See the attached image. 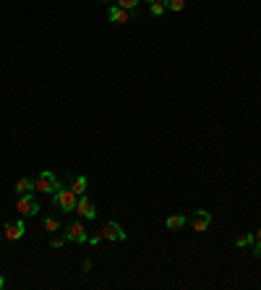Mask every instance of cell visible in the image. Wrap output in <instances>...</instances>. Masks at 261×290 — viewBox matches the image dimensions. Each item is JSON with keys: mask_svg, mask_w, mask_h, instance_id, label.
I'll use <instances>...</instances> for the list:
<instances>
[{"mask_svg": "<svg viewBox=\"0 0 261 290\" xmlns=\"http://www.w3.org/2000/svg\"><path fill=\"white\" fill-rule=\"evenodd\" d=\"M63 235H65V241H71V243H86L89 241V233L84 228V222H71Z\"/></svg>", "mask_w": 261, "mask_h": 290, "instance_id": "277c9868", "label": "cell"}, {"mask_svg": "<svg viewBox=\"0 0 261 290\" xmlns=\"http://www.w3.org/2000/svg\"><path fill=\"white\" fill-rule=\"evenodd\" d=\"M6 287V277H3V274H0V290H3Z\"/></svg>", "mask_w": 261, "mask_h": 290, "instance_id": "44dd1931", "label": "cell"}, {"mask_svg": "<svg viewBox=\"0 0 261 290\" xmlns=\"http://www.w3.org/2000/svg\"><path fill=\"white\" fill-rule=\"evenodd\" d=\"M13 191H16L19 196H21V194H32V191H37V188H34V178H19V180H16V186H13Z\"/></svg>", "mask_w": 261, "mask_h": 290, "instance_id": "30bf717a", "label": "cell"}, {"mask_svg": "<svg viewBox=\"0 0 261 290\" xmlns=\"http://www.w3.org/2000/svg\"><path fill=\"white\" fill-rule=\"evenodd\" d=\"M256 241V235H240L238 241H235V246H240V248H248V246H253Z\"/></svg>", "mask_w": 261, "mask_h": 290, "instance_id": "e0dca14e", "label": "cell"}, {"mask_svg": "<svg viewBox=\"0 0 261 290\" xmlns=\"http://www.w3.org/2000/svg\"><path fill=\"white\" fill-rule=\"evenodd\" d=\"M191 225H193L196 233H204V230H209V225H212V215H209L206 209H196L193 217H191Z\"/></svg>", "mask_w": 261, "mask_h": 290, "instance_id": "8992f818", "label": "cell"}, {"mask_svg": "<svg viewBox=\"0 0 261 290\" xmlns=\"http://www.w3.org/2000/svg\"><path fill=\"white\" fill-rule=\"evenodd\" d=\"M251 254H253L256 259H261V228L256 230V241H253V246H251Z\"/></svg>", "mask_w": 261, "mask_h": 290, "instance_id": "2e32d148", "label": "cell"}, {"mask_svg": "<svg viewBox=\"0 0 261 290\" xmlns=\"http://www.w3.org/2000/svg\"><path fill=\"white\" fill-rule=\"evenodd\" d=\"M99 233H102V238H107V241H125V230L117 225V222H107Z\"/></svg>", "mask_w": 261, "mask_h": 290, "instance_id": "ba28073f", "label": "cell"}, {"mask_svg": "<svg viewBox=\"0 0 261 290\" xmlns=\"http://www.w3.org/2000/svg\"><path fill=\"white\" fill-rule=\"evenodd\" d=\"M99 241H102V233H94V235H89V243H91V246H97Z\"/></svg>", "mask_w": 261, "mask_h": 290, "instance_id": "ffe728a7", "label": "cell"}, {"mask_svg": "<svg viewBox=\"0 0 261 290\" xmlns=\"http://www.w3.org/2000/svg\"><path fill=\"white\" fill-rule=\"evenodd\" d=\"M34 188L39 194H45V196H55L63 186H60V180L55 178V173H50V170H42L37 178H34Z\"/></svg>", "mask_w": 261, "mask_h": 290, "instance_id": "6da1fadb", "label": "cell"}, {"mask_svg": "<svg viewBox=\"0 0 261 290\" xmlns=\"http://www.w3.org/2000/svg\"><path fill=\"white\" fill-rule=\"evenodd\" d=\"M149 3H162V0H149Z\"/></svg>", "mask_w": 261, "mask_h": 290, "instance_id": "7402d4cb", "label": "cell"}, {"mask_svg": "<svg viewBox=\"0 0 261 290\" xmlns=\"http://www.w3.org/2000/svg\"><path fill=\"white\" fill-rule=\"evenodd\" d=\"M134 16H136V11H125L120 6H110V11H107V19L112 24H128Z\"/></svg>", "mask_w": 261, "mask_h": 290, "instance_id": "52a82bcc", "label": "cell"}, {"mask_svg": "<svg viewBox=\"0 0 261 290\" xmlns=\"http://www.w3.org/2000/svg\"><path fill=\"white\" fill-rule=\"evenodd\" d=\"M76 212H78V217H84V220H94L97 217V207H94V202L89 199V196H78V202H76Z\"/></svg>", "mask_w": 261, "mask_h": 290, "instance_id": "5b68a950", "label": "cell"}, {"mask_svg": "<svg viewBox=\"0 0 261 290\" xmlns=\"http://www.w3.org/2000/svg\"><path fill=\"white\" fill-rule=\"evenodd\" d=\"M76 202H78V196L71 191V188H60L55 196H52V204H55L60 212H76Z\"/></svg>", "mask_w": 261, "mask_h": 290, "instance_id": "7a4b0ae2", "label": "cell"}, {"mask_svg": "<svg viewBox=\"0 0 261 290\" xmlns=\"http://www.w3.org/2000/svg\"><path fill=\"white\" fill-rule=\"evenodd\" d=\"M16 209H19L21 217H34V215H39V202L32 194H21L19 202H16Z\"/></svg>", "mask_w": 261, "mask_h": 290, "instance_id": "3957f363", "label": "cell"}, {"mask_svg": "<svg viewBox=\"0 0 261 290\" xmlns=\"http://www.w3.org/2000/svg\"><path fill=\"white\" fill-rule=\"evenodd\" d=\"M162 3H165L167 11H175V13H180L183 8H186V0H162Z\"/></svg>", "mask_w": 261, "mask_h": 290, "instance_id": "5bb4252c", "label": "cell"}, {"mask_svg": "<svg viewBox=\"0 0 261 290\" xmlns=\"http://www.w3.org/2000/svg\"><path fill=\"white\" fill-rule=\"evenodd\" d=\"M149 11H152V16H157V19H160L167 8H165V3H149Z\"/></svg>", "mask_w": 261, "mask_h": 290, "instance_id": "ac0fdd59", "label": "cell"}, {"mask_svg": "<svg viewBox=\"0 0 261 290\" xmlns=\"http://www.w3.org/2000/svg\"><path fill=\"white\" fill-rule=\"evenodd\" d=\"M86 186H89V178H86V175H78V178L73 180L71 191H73L76 196H81V194H86Z\"/></svg>", "mask_w": 261, "mask_h": 290, "instance_id": "7c38bea8", "label": "cell"}, {"mask_svg": "<svg viewBox=\"0 0 261 290\" xmlns=\"http://www.w3.org/2000/svg\"><path fill=\"white\" fill-rule=\"evenodd\" d=\"M24 233H26L24 220H16V222H8V225H6V238H8V241H19V238H24Z\"/></svg>", "mask_w": 261, "mask_h": 290, "instance_id": "9c48e42d", "label": "cell"}, {"mask_svg": "<svg viewBox=\"0 0 261 290\" xmlns=\"http://www.w3.org/2000/svg\"><path fill=\"white\" fill-rule=\"evenodd\" d=\"M0 238H3V233H0Z\"/></svg>", "mask_w": 261, "mask_h": 290, "instance_id": "603a6c76", "label": "cell"}, {"mask_svg": "<svg viewBox=\"0 0 261 290\" xmlns=\"http://www.w3.org/2000/svg\"><path fill=\"white\" fill-rule=\"evenodd\" d=\"M139 3H141V0H115V6H120V8H125V11H136Z\"/></svg>", "mask_w": 261, "mask_h": 290, "instance_id": "9a60e30c", "label": "cell"}, {"mask_svg": "<svg viewBox=\"0 0 261 290\" xmlns=\"http://www.w3.org/2000/svg\"><path fill=\"white\" fill-rule=\"evenodd\" d=\"M65 243V235H55V238H52V248H60Z\"/></svg>", "mask_w": 261, "mask_h": 290, "instance_id": "d6986e66", "label": "cell"}, {"mask_svg": "<svg viewBox=\"0 0 261 290\" xmlns=\"http://www.w3.org/2000/svg\"><path fill=\"white\" fill-rule=\"evenodd\" d=\"M42 228H45L47 233H58V230H60V220H58L55 215H47V217L42 220Z\"/></svg>", "mask_w": 261, "mask_h": 290, "instance_id": "4fadbf2b", "label": "cell"}, {"mask_svg": "<svg viewBox=\"0 0 261 290\" xmlns=\"http://www.w3.org/2000/svg\"><path fill=\"white\" fill-rule=\"evenodd\" d=\"M186 222H188L186 215H170V217L165 220V228H167V230H180Z\"/></svg>", "mask_w": 261, "mask_h": 290, "instance_id": "8fae6325", "label": "cell"}]
</instances>
